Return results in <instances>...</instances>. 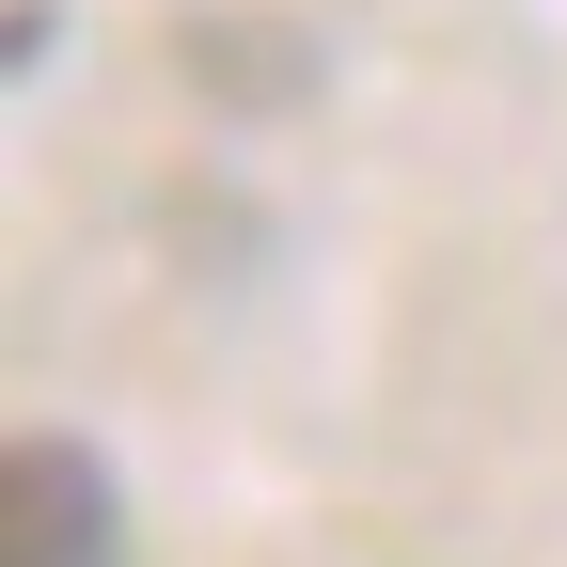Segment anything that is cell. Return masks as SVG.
Here are the masks:
<instances>
[{
  "instance_id": "cell-1",
  "label": "cell",
  "mask_w": 567,
  "mask_h": 567,
  "mask_svg": "<svg viewBox=\"0 0 567 567\" xmlns=\"http://www.w3.org/2000/svg\"><path fill=\"white\" fill-rule=\"evenodd\" d=\"M111 473L80 442H17V473H0V567H111Z\"/></svg>"
}]
</instances>
